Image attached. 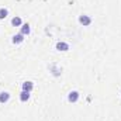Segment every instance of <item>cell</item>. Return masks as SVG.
I'll return each instance as SVG.
<instances>
[{
    "label": "cell",
    "mask_w": 121,
    "mask_h": 121,
    "mask_svg": "<svg viewBox=\"0 0 121 121\" xmlns=\"http://www.w3.org/2000/svg\"><path fill=\"white\" fill-rule=\"evenodd\" d=\"M20 28H21V31H20V32H21L23 35H28V34L31 32V28H30V24H28V23H27V24H23Z\"/></svg>",
    "instance_id": "30bf717a"
},
{
    "label": "cell",
    "mask_w": 121,
    "mask_h": 121,
    "mask_svg": "<svg viewBox=\"0 0 121 121\" xmlns=\"http://www.w3.org/2000/svg\"><path fill=\"white\" fill-rule=\"evenodd\" d=\"M79 23L83 26V27H89L91 24V17L87 14H80L79 16Z\"/></svg>",
    "instance_id": "6da1fadb"
},
{
    "label": "cell",
    "mask_w": 121,
    "mask_h": 121,
    "mask_svg": "<svg viewBox=\"0 0 121 121\" xmlns=\"http://www.w3.org/2000/svg\"><path fill=\"white\" fill-rule=\"evenodd\" d=\"M10 100V93L9 91H0V103L4 104Z\"/></svg>",
    "instance_id": "52a82bcc"
},
{
    "label": "cell",
    "mask_w": 121,
    "mask_h": 121,
    "mask_svg": "<svg viewBox=\"0 0 121 121\" xmlns=\"http://www.w3.org/2000/svg\"><path fill=\"white\" fill-rule=\"evenodd\" d=\"M79 97H80V94H79L78 90H72L68 93V101L69 103H76L79 100Z\"/></svg>",
    "instance_id": "7a4b0ae2"
},
{
    "label": "cell",
    "mask_w": 121,
    "mask_h": 121,
    "mask_svg": "<svg viewBox=\"0 0 121 121\" xmlns=\"http://www.w3.org/2000/svg\"><path fill=\"white\" fill-rule=\"evenodd\" d=\"M9 16V10L6 7H0V20H4Z\"/></svg>",
    "instance_id": "8fae6325"
},
{
    "label": "cell",
    "mask_w": 121,
    "mask_h": 121,
    "mask_svg": "<svg viewBox=\"0 0 121 121\" xmlns=\"http://www.w3.org/2000/svg\"><path fill=\"white\" fill-rule=\"evenodd\" d=\"M49 72H51L54 76H59L60 73H62V69H59V68L56 66V63H51V65H49Z\"/></svg>",
    "instance_id": "8992f818"
},
{
    "label": "cell",
    "mask_w": 121,
    "mask_h": 121,
    "mask_svg": "<svg viewBox=\"0 0 121 121\" xmlns=\"http://www.w3.org/2000/svg\"><path fill=\"white\" fill-rule=\"evenodd\" d=\"M56 51H59V52H66V51H69L70 49V45L68 44V42H63V41H59V42H56Z\"/></svg>",
    "instance_id": "3957f363"
},
{
    "label": "cell",
    "mask_w": 121,
    "mask_h": 121,
    "mask_svg": "<svg viewBox=\"0 0 121 121\" xmlns=\"http://www.w3.org/2000/svg\"><path fill=\"white\" fill-rule=\"evenodd\" d=\"M24 39H26V35H23L21 32H18V34H16V35H13V44H16V45H18V44H21V42H24Z\"/></svg>",
    "instance_id": "277c9868"
},
{
    "label": "cell",
    "mask_w": 121,
    "mask_h": 121,
    "mask_svg": "<svg viewBox=\"0 0 121 121\" xmlns=\"http://www.w3.org/2000/svg\"><path fill=\"white\" fill-rule=\"evenodd\" d=\"M30 97H31V93H30V91H24V90H21V93H20V100H21L23 103L28 101V100H30Z\"/></svg>",
    "instance_id": "ba28073f"
},
{
    "label": "cell",
    "mask_w": 121,
    "mask_h": 121,
    "mask_svg": "<svg viewBox=\"0 0 121 121\" xmlns=\"http://www.w3.org/2000/svg\"><path fill=\"white\" fill-rule=\"evenodd\" d=\"M21 89L24 91H32V89H34V83L31 82V80H26V82H23V85H21Z\"/></svg>",
    "instance_id": "5b68a950"
},
{
    "label": "cell",
    "mask_w": 121,
    "mask_h": 121,
    "mask_svg": "<svg viewBox=\"0 0 121 121\" xmlns=\"http://www.w3.org/2000/svg\"><path fill=\"white\" fill-rule=\"evenodd\" d=\"M11 26H13V27H21V26H23L21 17H13V18H11Z\"/></svg>",
    "instance_id": "9c48e42d"
}]
</instances>
